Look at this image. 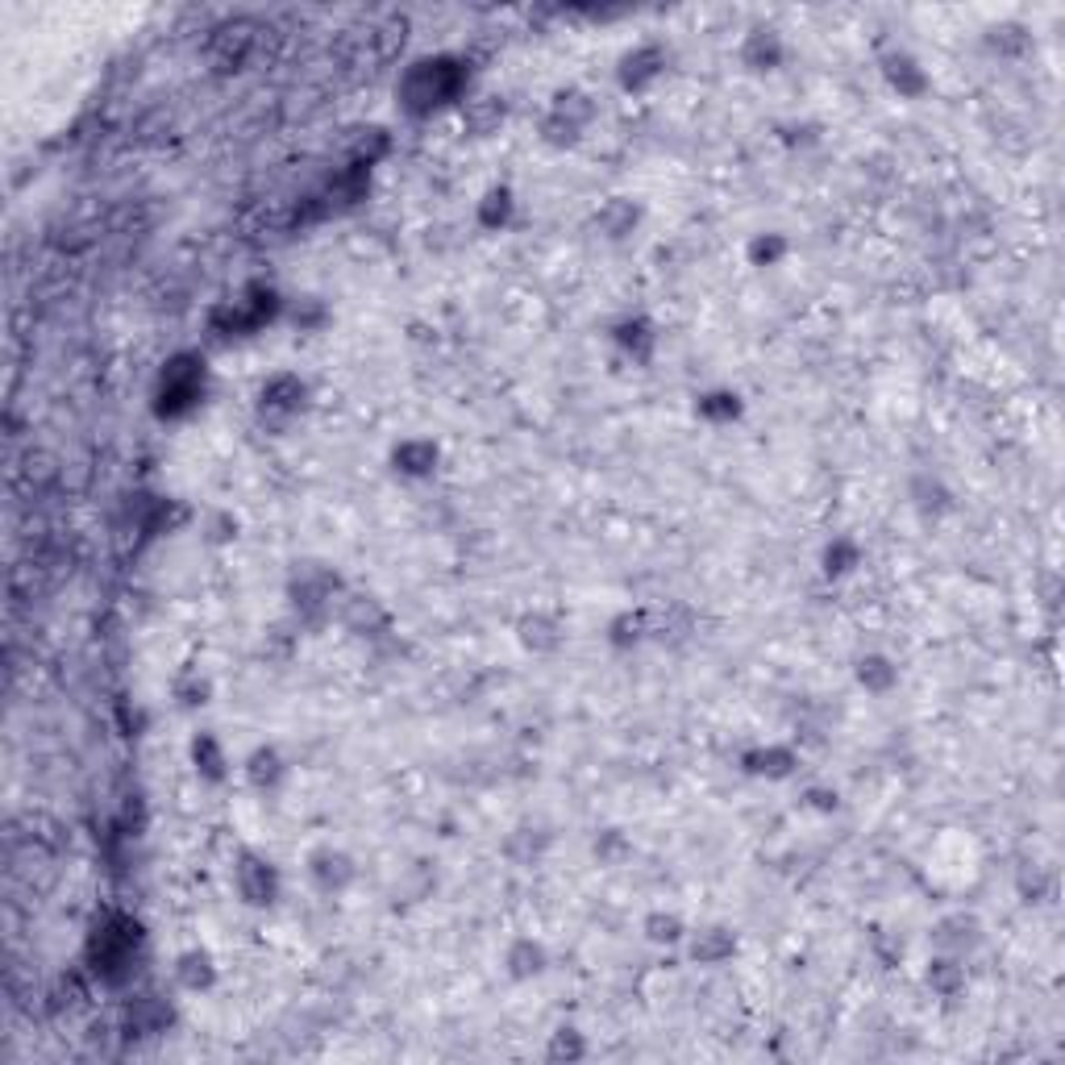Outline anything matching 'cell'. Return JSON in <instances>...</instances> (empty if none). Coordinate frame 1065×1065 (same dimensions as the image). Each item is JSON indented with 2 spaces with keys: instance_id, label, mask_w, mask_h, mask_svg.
Returning <instances> with one entry per match:
<instances>
[{
  "instance_id": "obj_18",
  "label": "cell",
  "mask_w": 1065,
  "mask_h": 1065,
  "mask_svg": "<svg viewBox=\"0 0 1065 1065\" xmlns=\"http://www.w3.org/2000/svg\"><path fill=\"white\" fill-rule=\"evenodd\" d=\"M883 76H886V83L907 100H916L928 92V71H924L920 59H912L907 50H891V54H883Z\"/></svg>"
},
{
  "instance_id": "obj_35",
  "label": "cell",
  "mask_w": 1065,
  "mask_h": 1065,
  "mask_svg": "<svg viewBox=\"0 0 1065 1065\" xmlns=\"http://www.w3.org/2000/svg\"><path fill=\"white\" fill-rule=\"evenodd\" d=\"M591 853H595V862H600V866L616 870V866H624V862L633 857V841H629L621 828H604V833L595 836Z\"/></svg>"
},
{
  "instance_id": "obj_1",
  "label": "cell",
  "mask_w": 1065,
  "mask_h": 1065,
  "mask_svg": "<svg viewBox=\"0 0 1065 1065\" xmlns=\"http://www.w3.org/2000/svg\"><path fill=\"white\" fill-rule=\"evenodd\" d=\"M462 92H466V67H462V59H450V54L416 59L395 83L400 109L409 117H429L442 104H454Z\"/></svg>"
},
{
  "instance_id": "obj_24",
  "label": "cell",
  "mask_w": 1065,
  "mask_h": 1065,
  "mask_svg": "<svg viewBox=\"0 0 1065 1065\" xmlns=\"http://www.w3.org/2000/svg\"><path fill=\"white\" fill-rule=\"evenodd\" d=\"M283 778H288V762H283V754H279L275 745H259V750L247 757V783L254 791H275Z\"/></svg>"
},
{
  "instance_id": "obj_23",
  "label": "cell",
  "mask_w": 1065,
  "mask_h": 1065,
  "mask_svg": "<svg viewBox=\"0 0 1065 1065\" xmlns=\"http://www.w3.org/2000/svg\"><path fill=\"white\" fill-rule=\"evenodd\" d=\"M545 850H550V833L537 828V824H521V828H512V833L504 836V857L516 862V866H533V862H541Z\"/></svg>"
},
{
  "instance_id": "obj_40",
  "label": "cell",
  "mask_w": 1065,
  "mask_h": 1065,
  "mask_svg": "<svg viewBox=\"0 0 1065 1065\" xmlns=\"http://www.w3.org/2000/svg\"><path fill=\"white\" fill-rule=\"evenodd\" d=\"M857 562H862V550H857V541L850 537H836L833 545L824 550V574H833V579L850 574Z\"/></svg>"
},
{
  "instance_id": "obj_17",
  "label": "cell",
  "mask_w": 1065,
  "mask_h": 1065,
  "mask_svg": "<svg viewBox=\"0 0 1065 1065\" xmlns=\"http://www.w3.org/2000/svg\"><path fill=\"white\" fill-rule=\"evenodd\" d=\"M338 616H342V624L350 633H362V637L388 633V607L379 604L375 595H345Z\"/></svg>"
},
{
  "instance_id": "obj_15",
  "label": "cell",
  "mask_w": 1065,
  "mask_h": 1065,
  "mask_svg": "<svg viewBox=\"0 0 1065 1065\" xmlns=\"http://www.w3.org/2000/svg\"><path fill=\"white\" fill-rule=\"evenodd\" d=\"M438 462H442V450H438L433 438H404V442L392 450L395 475L404 479H429L438 471Z\"/></svg>"
},
{
  "instance_id": "obj_4",
  "label": "cell",
  "mask_w": 1065,
  "mask_h": 1065,
  "mask_svg": "<svg viewBox=\"0 0 1065 1065\" xmlns=\"http://www.w3.org/2000/svg\"><path fill=\"white\" fill-rule=\"evenodd\" d=\"M204 395V359L200 354H175L163 362V375H159V416H183L192 412Z\"/></svg>"
},
{
  "instance_id": "obj_8",
  "label": "cell",
  "mask_w": 1065,
  "mask_h": 1065,
  "mask_svg": "<svg viewBox=\"0 0 1065 1065\" xmlns=\"http://www.w3.org/2000/svg\"><path fill=\"white\" fill-rule=\"evenodd\" d=\"M928 941H933L936 953H945V957H962V962H966L969 953L983 945V924H978V916H974V912H950V916H941L933 924Z\"/></svg>"
},
{
  "instance_id": "obj_29",
  "label": "cell",
  "mask_w": 1065,
  "mask_h": 1065,
  "mask_svg": "<svg viewBox=\"0 0 1065 1065\" xmlns=\"http://www.w3.org/2000/svg\"><path fill=\"white\" fill-rule=\"evenodd\" d=\"M912 504H916L924 516H941V512L953 509V492L936 475H916L912 479Z\"/></svg>"
},
{
  "instance_id": "obj_16",
  "label": "cell",
  "mask_w": 1065,
  "mask_h": 1065,
  "mask_svg": "<svg viewBox=\"0 0 1065 1065\" xmlns=\"http://www.w3.org/2000/svg\"><path fill=\"white\" fill-rule=\"evenodd\" d=\"M545 966H550V953H545V945L533 941V936H516L509 950H504V974H509L512 983H533V978L545 974Z\"/></svg>"
},
{
  "instance_id": "obj_14",
  "label": "cell",
  "mask_w": 1065,
  "mask_h": 1065,
  "mask_svg": "<svg viewBox=\"0 0 1065 1065\" xmlns=\"http://www.w3.org/2000/svg\"><path fill=\"white\" fill-rule=\"evenodd\" d=\"M662 71H666V50L657 47V42H641V47H633L621 59V88L645 92Z\"/></svg>"
},
{
  "instance_id": "obj_11",
  "label": "cell",
  "mask_w": 1065,
  "mask_h": 1065,
  "mask_svg": "<svg viewBox=\"0 0 1065 1065\" xmlns=\"http://www.w3.org/2000/svg\"><path fill=\"white\" fill-rule=\"evenodd\" d=\"M516 641L525 645L529 654H557L562 641H566V624L557 621L554 612L533 607V612H525V616L516 621Z\"/></svg>"
},
{
  "instance_id": "obj_12",
  "label": "cell",
  "mask_w": 1065,
  "mask_h": 1065,
  "mask_svg": "<svg viewBox=\"0 0 1065 1065\" xmlns=\"http://www.w3.org/2000/svg\"><path fill=\"white\" fill-rule=\"evenodd\" d=\"M687 957L695 966H724L737 957V933L724 928V924H707L687 933Z\"/></svg>"
},
{
  "instance_id": "obj_34",
  "label": "cell",
  "mask_w": 1065,
  "mask_h": 1065,
  "mask_svg": "<svg viewBox=\"0 0 1065 1065\" xmlns=\"http://www.w3.org/2000/svg\"><path fill=\"white\" fill-rule=\"evenodd\" d=\"M641 933H645V941H654V945H683L691 928L679 912H650L645 924H641Z\"/></svg>"
},
{
  "instance_id": "obj_9",
  "label": "cell",
  "mask_w": 1065,
  "mask_h": 1065,
  "mask_svg": "<svg viewBox=\"0 0 1065 1065\" xmlns=\"http://www.w3.org/2000/svg\"><path fill=\"white\" fill-rule=\"evenodd\" d=\"M254 26L250 21H225V26H217L213 38H209V63H213V71H238V67L247 63L250 54H254Z\"/></svg>"
},
{
  "instance_id": "obj_30",
  "label": "cell",
  "mask_w": 1065,
  "mask_h": 1065,
  "mask_svg": "<svg viewBox=\"0 0 1065 1065\" xmlns=\"http://www.w3.org/2000/svg\"><path fill=\"white\" fill-rule=\"evenodd\" d=\"M607 641H612L616 650H633V645H641V641H650V612H645V607H637V612H621L616 621L607 624Z\"/></svg>"
},
{
  "instance_id": "obj_43",
  "label": "cell",
  "mask_w": 1065,
  "mask_h": 1065,
  "mask_svg": "<svg viewBox=\"0 0 1065 1065\" xmlns=\"http://www.w3.org/2000/svg\"><path fill=\"white\" fill-rule=\"evenodd\" d=\"M737 412H741L737 392H707V395H700V416H707V421H733Z\"/></svg>"
},
{
  "instance_id": "obj_26",
  "label": "cell",
  "mask_w": 1065,
  "mask_h": 1065,
  "mask_svg": "<svg viewBox=\"0 0 1065 1065\" xmlns=\"http://www.w3.org/2000/svg\"><path fill=\"white\" fill-rule=\"evenodd\" d=\"M504 117H509V109H504L500 97H475L462 104V125H466V133H475V138L495 133L504 125Z\"/></svg>"
},
{
  "instance_id": "obj_22",
  "label": "cell",
  "mask_w": 1065,
  "mask_h": 1065,
  "mask_svg": "<svg viewBox=\"0 0 1065 1065\" xmlns=\"http://www.w3.org/2000/svg\"><path fill=\"white\" fill-rule=\"evenodd\" d=\"M175 983L183 986V991H192V995H200V991H213L217 986V962L209 950H183L180 957H175Z\"/></svg>"
},
{
  "instance_id": "obj_2",
  "label": "cell",
  "mask_w": 1065,
  "mask_h": 1065,
  "mask_svg": "<svg viewBox=\"0 0 1065 1065\" xmlns=\"http://www.w3.org/2000/svg\"><path fill=\"white\" fill-rule=\"evenodd\" d=\"M600 117V104L583 88H562L550 100V113L541 117V142L545 147H579V138L591 130V121Z\"/></svg>"
},
{
  "instance_id": "obj_25",
  "label": "cell",
  "mask_w": 1065,
  "mask_h": 1065,
  "mask_svg": "<svg viewBox=\"0 0 1065 1065\" xmlns=\"http://www.w3.org/2000/svg\"><path fill=\"white\" fill-rule=\"evenodd\" d=\"M924 983H928V991L941 995V999H957V995L966 991V966H962V957L936 953L933 962H928V969H924Z\"/></svg>"
},
{
  "instance_id": "obj_5",
  "label": "cell",
  "mask_w": 1065,
  "mask_h": 1065,
  "mask_svg": "<svg viewBox=\"0 0 1065 1065\" xmlns=\"http://www.w3.org/2000/svg\"><path fill=\"white\" fill-rule=\"evenodd\" d=\"M342 591V579L329 571V566H300L288 583L292 607L300 612V621H321L333 612V595Z\"/></svg>"
},
{
  "instance_id": "obj_6",
  "label": "cell",
  "mask_w": 1065,
  "mask_h": 1065,
  "mask_svg": "<svg viewBox=\"0 0 1065 1065\" xmlns=\"http://www.w3.org/2000/svg\"><path fill=\"white\" fill-rule=\"evenodd\" d=\"M304 404H309V383L300 375H288V371L271 375L263 383V392H259V416L271 429H288Z\"/></svg>"
},
{
  "instance_id": "obj_44",
  "label": "cell",
  "mask_w": 1065,
  "mask_h": 1065,
  "mask_svg": "<svg viewBox=\"0 0 1065 1065\" xmlns=\"http://www.w3.org/2000/svg\"><path fill=\"white\" fill-rule=\"evenodd\" d=\"M803 800H807V807H820V812H833V807H836V791L812 787V791H807V795H803Z\"/></svg>"
},
{
  "instance_id": "obj_28",
  "label": "cell",
  "mask_w": 1065,
  "mask_h": 1065,
  "mask_svg": "<svg viewBox=\"0 0 1065 1065\" xmlns=\"http://www.w3.org/2000/svg\"><path fill=\"white\" fill-rule=\"evenodd\" d=\"M612 338H616V345H621V350H624V354H629L633 362H650V359H654L657 333H654V325H650L645 317L621 321V325L612 329Z\"/></svg>"
},
{
  "instance_id": "obj_36",
  "label": "cell",
  "mask_w": 1065,
  "mask_h": 1065,
  "mask_svg": "<svg viewBox=\"0 0 1065 1065\" xmlns=\"http://www.w3.org/2000/svg\"><path fill=\"white\" fill-rule=\"evenodd\" d=\"M986 47L995 50V54L1016 59V54H1024V50H1028V30H1024V26H1016V21L991 26V30H986Z\"/></svg>"
},
{
  "instance_id": "obj_33",
  "label": "cell",
  "mask_w": 1065,
  "mask_h": 1065,
  "mask_svg": "<svg viewBox=\"0 0 1065 1065\" xmlns=\"http://www.w3.org/2000/svg\"><path fill=\"white\" fill-rule=\"evenodd\" d=\"M691 633V612L687 607H666V612H650V637L662 645H679Z\"/></svg>"
},
{
  "instance_id": "obj_10",
  "label": "cell",
  "mask_w": 1065,
  "mask_h": 1065,
  "mask_svg": "<svg viewBox=\"0 0 1065 1065\" xmlns=\"http://www.w3.org/2000/svg\"><path fill=\"white\" fill-rule=\"evenodd\" d=\"M309 878L317 891L342 895L345 886L359 878V866H354V857L345 850H338V845H321V850L309 853Z\"/></svg>"
},
{
  "instance_id": "obj_37",
  "label": "cell",
  "mask_w": 1065,
  "mask_h": 1065,
  "mask_svg": "<svg viewBox=\"0 0 1065 1065\" xmlns=\"http://www.w3.org/2000/svg\"><path fill=\"white\" fill-rule=\"evenodd\" d=\"M288 317H292V325L300 329V333H317V329H325L329 309L317 295H295L292 304H288Z\"/></svg>"
},
{
  "instance_id": "obj_21",
  "label": "cell",
  "mask_w": 1065,
  "mask_h": 1065,
  "mask_svg": "<svg viewBox=\"0 0 1065 1065\" xmlns=\"http://www.w3.org/2000/svg\"><path fill=\"white\" fill-rule=\"evenodd\" d=\"M741 766H745V774H754V778H791L795 774V766H800V757H795V750L791 745H757V750H750V754L741 757Z\"/></svg>"
},
{
  "instance_id": "obj_42",
  "label": "cell",
  "mask_w": 1065,
  "mask_h": 1065,
  "mask_svg": "<svg viewBox=\"0 0 1065 1065\" xmlns=\"http://www.w3.org/2000/svg\"><path fill=\"white\" fill-rule=\"evenodd\" d=\"M238 516L233 512H209L204 516V525H200V533H204V541L209 545H230V541H238Z\"/></svg>"
},
{
  "instance_id": "obj_31",
  "label": "cell",
  "mask_w": 1065,
  "mask_h": 1065,
  "mask_svg": "<svg viewBox=\"0 0 1065 1065\" xmlns=\"http://www.w3.org/2000/svg\"><path fill=\"white\" fill-rule=\"evenodd\" d=\"M512 213H516V197H512V188H488L483 192V200H479V225L483 230H500V225H509Z\"/></svg>"
},
{
  "instance_id": "obj_39",
  "label": "cell",
  "mask_w": 1065,
  "mask_h": 1065,
  "mask_svg": "<svg viewBox=\"0 0 1065 1065\" xmlns=\"http://www.w3.org/2000/svg\"><path fill=\"white\" fill-rule=\"evenodd\" d=\"M171 695H175V704L180 707H204L209 704V695H213V687H209V679L200 671H183L175 683H171Z\"/></svg>"
},
{
  "instance_id": "obj_13",
  "label": "cell",
  "mask_w": 1065,
  "mask_h": 1065,
  "mask_svg": "<svg viewBox=\"0 0 1065 1065\" xmlns=\"http://www.w3.org/2000/svg\"><path fill=\"white\" fill-rule=\"evenodd\" d=\"M641 221H645L641 200L612 197V200H604V204H600V213H595V230H600V238H607V242H624V238H633V233H637Z\"/></svg>"
},
{
  "instance_id": "obj_7",
  "label": "cell",
  "mask_w": 1065,
  "mask_h": 1065,
  "mask_svg": "<svg viewBox=\"0 0 1065 1065\" xmlns=\"http://www.w3.org/2000/svg\"><path fill=\"white\" fill-rule=\"evenodd\" d=\"M233 886L247 907H271L279 900V870L259 853H242L233 866Z\"/></svg>"
},
{
  "instance_id": "obj_20",
  "label": "cell",
  "mask_w": 1065,
  "mask_h": 1065,
  "mask_svg": "<svg viewBox=\"0 0 1065 1065\" xmlns=\"http://www.w3.org/2000/svg\"><path fill=\"white\" fill-rule=\"evenodd\" d=\"M783 54H787L783 38L774 30H766V26L750 30L745 42H741V63L750 67V71H778V67H783Z\"/></svg>"
},
{
  "instance_id": "obj_41",
  "label": "cell",
  "mask_w": 1065,
  "mask_h": 1065,
  "mask_svg": "<svg viewBox=\"0 0 1065 1065\" xmlns=\"http://www.w3.org/2000/svg\"><path fill=\"white\" fill-rule=\"evenodd\" d=\"M787 259V238L783 233H757L750 242V263L754 267H774Z\"/></svg>"
},
{
  "instance_id": "obj_32",
  "label": "cell",
  "mask_w": 1065,
  "mask_h": 1065,
  "mask_svg": "<svg viewBox=\"0 0 1065 1065\" xmlns=\"http://www.w3.org/2000/svg\"><path fill=\"white\" fill-rule=\"evenodd\" d=\"M192 762H197V774L200 778H209V783H221L225 778V750H221V741L213 737V733H200L197 741H192Z\"/></svg>"
},
{
  "instance_id": "obj_3",
  "label": "cell",
  "mask_w": 1065,
  "mask_h": 1065,
  "mask_svg": "<svg viewBox=\"0 0 1065 1065\" xmlns=\"http://www.w3.org/2000/svg\"><path fill=\"white\" fill-rule=\"evenodd\" d=\"M142 945V933L138 924L130 920H109L104 928H97L92 945H88V957H92V969L109 986H121L133 974V953Z\"/></svg>"
},
{
  "instance_id": "obj_27",
  "label": "cell",
  "mask_w": 1065,
  "mask_h": 1065,
  "mask_svg": "<svg viewBox=\"0 0 1065 1065\" xmlns=\"http://www.w3.org/2000/svg\"><path fill=\"white\" fill-rule=\"evenodd\" d=\"M853 674H857V687H866L870 695H886V691H895V683H900V666L886 654H862L857 666H853Z\"/></svg>"
},
{
  "instance_id": "obj_38",
  "label": "cell",
  "mask_w": 1065,
  "mask_h": 1065,
  "mask_svg": "<svg viewBox=\"0 0 1065 1065\" xmlns=\"http://www.w3.org/2000/svg\"><path fill=\"white\" fill-rule=\"evenodd\" d=\"M545 1057H550V1062H583V1057H587V1041H583L579 1028H566V1024H562V1028L550 1036Z\"/></svg>"
},
{
  "instance_id": "obj_19",
  "label": "cell",
  "mask_w": 1065,
  "mask_h": 1065,
  "mask_svg": "<svg viewBox=\"0 0 1065 1065\" xmlns=\"http://www.w3.org/2000/svg\"><path fill=\"white\" fill-rule=\"evenodd\" d=\"M171 1019H175V1012H171V1003L159 999V995H142V999H133L130 1007H125V1028H130V1036H159L171 1028Z\"/></svg>"
}]
</instances>
